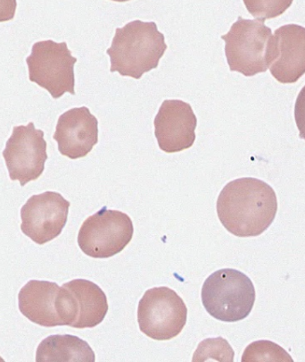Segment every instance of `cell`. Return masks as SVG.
Segmentation results:
<instances>
[{
	"label": "cell",
	"mask_w": 305,
	"mask_h": 362,
	"mask_svg": "<svg viewBox=\"0 0 305 362\" xmlns=\"http://www.w3.org/2000/svg\"><path fill=\"white\" fill-rule=\"evenodd\" d=\"M277 199L270 185L259 179L244 177L229 182L217 201L222 226L237 238H256L273 224Z\"/></svg>",
	"instance_id": "obj_1"
},
{
	"label": "cell",
	"mask_w": 305,
	"mask_h": 362,
	"mask_svg": "<svg viewBox=\"0 0 305 362\" xmlns=\"http://www.w3.org/2000/svg\"><path fill=\"white\" fill-rule=\"evenodd\" d=\"M167 45L157 23L135 20L115 30L109 49L111 72L140 79L144 74L157 69Z\"/></svg>",
	"instance_id": "obj_2"
},
{
	"label": "cell",
	"mask_w": 305,
	"mask_h": 362,
	"mask_svg": "<svg viewBox=\"0 0 305 362\" xmlns=\"http://www.w3.org/2000/svg\"><path fill=\"white\" fill-rule=\"evenodd\" d=\"M201 297L210 316L232 323L249 316L256 302V289L245 274L234 269H223L205 280Z\"/></svg>",
	"instance_id": "obj_3"
},
{
	"label": "cell",
	"mask_w": 305,
	"mask_h": 362,
	"mask_svg": "<svg viewBox=\"0 0 305 362\" xmlns=\"http://www.w3.org/2000/svg\"><path fill=\"white\" fill-rule=\"evenodd\" d=\"M271 38L273 32L264 22L239 16L222 36L230 71L247 77L265 73L270 67Z\"/></svg>",
	"instance_id": "obj_4"
},
{
	"label": "cell",
	"mask_w": 305,
	"mask_h": 362,
	"mask_svg": "<svg viewBox=\"0 0 305 362\" xmlns=\"http://www.w3.org/2000/svg\"><path fill=\"white\" fill-rule=\"evenodd\" d=\"M19 310L32 323L45 327H73L76 310L73 294L49 281L30 280L18 294Z\"/></svg>",
	"instance_id": "obj_5"
},
{
	"label": "cell",
	"mask_w": 305,
	"mask_h": 362,
	"mask_svg": "<svg viewBox=\"0 0 305 362\" xmlns=\"http://www.w3.org/2000/svg\"><path fill=\"white\" fill-rule=\"evenodd\" d=\"M76 62L66 42L51 40L34 44L32 54L26 59L30 82L49 91L54 99H59L66 93L76 94Z\"/></svg>",
	"instance_id": "obj_6"
},
{
	"label": "cell",
	"mask_w": 305,
	"mask_h": 362,
	"mask_svg": "<svg viewBox=\"0 0 305 362\" xmlns=\"http://www.w3.org/2000/svg\"><path fill=\"white\" fill-rule=\"evenodd\" d=\"M186 319L184 300L168 287L148 290L138 303V326L142 333L154 340L167 341L178 337Z\"/></svg>",
	"instance_id": "obj_7"
},
{
	"label": "cell",
	"mask_w": 305,
	"mask_h": 362,
	"mask_svg": "<svg viewBox=\"0 0 305 362\" xmlns=\"http://www.w3.org/2000/svg\"><path fill=\"white\" fill-rule=\"evenodd\" d=\"M133 233L130 216L104 207L85 220L78 235V245L91 258L108 259L123 252Z\"/></svg>",
	"instance_id": "obj_8"
},
{
	"label": "cell",
	"mask_w": 305,
	"mask_h": 362,
	"mask_svg": "<svg viewBox=\"0 0 305 362\" xmlns=\"http://www.w3.org/2000/svg\"><path fill=\"white\" fill-rule=\"evenodd\" d=\"M47 146L44 132L37 130L33 123L13 127L2 153L10 179L18 180L21 186L37 180L45 169Z\"/></svg>",
	"instance_id": "obj_9"
},
{
	"label": "cell",
	"mask_w": 305,
	"mask_h": 362,
	"mask_svg": "<svg viewBox=\"0 0 305 362\" xmlns=\"http://www.w3.org/2000/svg\"><path fill=\"white\" fill-rule=\"evenodd\" d=\"M70 202L59 192L33 195L21 209V230L37 245L59 238L66 226Z\"/></svg>",
	"instance_id": "obj_10"
},
{
	"label": "cell",
	"mask_w": 305,
	"mask_h": 362,
	"mask_svg": "<svg viewBox=\"0 0 305 362\" xmlns=\"http://www.w3.org/2000/svg\"><path fill=\"white\" fill-rule=\"evenodd\" d=\"M154 124L159 148L166 153L186 150L195 144L198 119L191 105L184 101L165 100Z\"/></svg>",
	"instance_id": "obj_11"
},
{
	"label": "cell",
	"mask_w": 305,
	"mask_h": 362,
	"mask_svg": "<svg viewBox=\"0 0 305 362\" xmlns=\"http://www.w3.org/2000/svg\"><path fill=\"white\" fill-rule=\"evenodd\" d=\"M270 70L277 82L294 83L305 74V28L287 25L271 38Z\"/></svg>",
	"instance_id": "obj_12"
},
{
	"label": "cell",
	"mask_w": 305,
	"mask_h": 362,
	"mask_svg": "<svg viewBox=\"0 0 305 362\" xmlns=\"http://www.w3.org/2000/svg\"><path fill=\"white\" fill-rule=\"evenodd\" d=\"M53 138L61 154L71 160L86 157L98 143V121L86 107L72 108L59 117Z\"/></svg>",
	"instance_id": "obj_13"
},
{
	"label": "cell",
	"mask_w": 305,
	"mask_h": 362,
	"mask_svg": "<svg viewBox=\"0 0 305 362\" xmlns=\"http://www.w3.org/2000/svg\"><path fill=\"white\" fill-rule=\"evenodd\" d=\"M63 286L73 294L76 305V320L72 327L92 328L103 322L109 306L100 286L85 279H74Z\"/></svg>",
	"instance_id": "obj_14"
},
{
	"label": "cell",
	"mask_w": 305,
	"mask_h": 362,
	"mask_svg": "<svg viewBox=\"0 0 305 362\" xmlns=\"http://www.w3.org/2000/svg\"><path fill=\"white\" fill-rule=\"evenodd\" d=\"M96 357L89 344L71 334H55L40 344L37 362H95Z\"/></svg>",
	"instance_id": "obj_15"
},
{
	"label": "cell",
	"mask_w": 305,
	"mask_h": 362,
	"mask_svg": "<svg viewBox=\"0 0 305 362\" xmlns=\"http://www.w3.org/2000/svg\"><path fill=\"white\" fill-rule=\"evenodd\" d=\"M289 361L293 358L279 345L270 341H257L247 346L242 362Z\"/></svg>",
	"instance_id": "obj_16"
},
{
	"label": "cell",
	"mask_w": 305,
	"mask_h": 362,
	"mask_svg": "<svg viewBox=\"0 0 305 362\" xmlns=\"http://www.w3.org/2000/svg\"><path fill=\"white\" fill-rule=\"evenodd\" d=\"M244 4L254 18L264 22L283 15L294 0H243Z\"/></svg>",
	"instance_id": "obj_17"
},
{
	"label": "cell",
	"mask_w": 305,
	"mask_h": 362,
	"mask_svg": "<svg viewBox=\"0 0 305 362\" xmlns=\"http://www.w3.org/2000/svg\"><path fill=\"white\" fill-rule=\"evenodd\" d=\"M210 358L217 361L232 362L234 351L228 341L222 337L206 339L199 344L193 361H208Z\"/></svg>",
	"instance_id": "obj_18"
},
{
	"label": "cell",
	"mask_w": 305,
	"mask_h": 362,
	"mask_svg": "<svg viewBox=\"0 0 305 362\" xmlns=\"http://www.w3.org/2000/svg\"><path fill=\"white\" fill-rule=\"evenodd\" d=\"M294 120L299 130V136L305 141V86L298 94L294 105Z\"/></svg>",
	"instance_id": "obj_19"
},
{
	"label": "cell",
	"mask_w": 305,
	"mask_h": 362,
	"mask_svg": "<svg viewBox=\"0 0 305 362\" xmlns=\"http://www.w3.org/2000/svg\"><path fill=\"white\" fill-rule=\"evenodd\" d=\"M16 0H0V23L11 21L16 16Z\"/></svg>",
	"instance_id": "obj_20"
},
{
	"label": "cell",
	"mask_w": 305,
	"mask_h": 362,
	"mask_svg": "<svg viewBox=\"0 0 305 362\" xmlns=\"http://www.w3.org/2000/svg\"><path fill=\"white\" fill-rule=\"evenodd\" d=\"M112 1H115V2H126V1H130V0H112Z\"/></svg>",
	"instance_id": "obj_21"
}]
</instances>
